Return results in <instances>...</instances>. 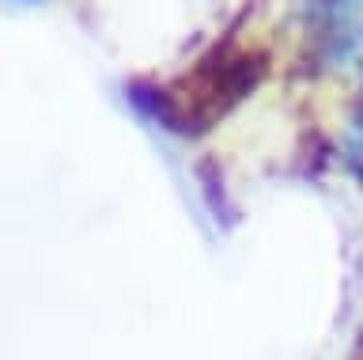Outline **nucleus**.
<instances>
[{"label":"nucleus","instance_id":"nucleus-1","mask_svg":"<svg viewBox=\"0 0 363 360\" xmlns=\"http://www.w3.org/2000/svg\"><path fill=\"white\" fill-rule=\"evenodd\" d=\"M269 50H238L235 35H223L174 87L189 133H204L212 121H220L231 107L242 103L269 76Z\"/></svg>","mask_w":363,"mask_h":360},{"label":"nucleus","instance_id":"nucleus-2","mask_svg":"<svg viewBox=\"0 0 363 360\" xmlns=\"http://www.w3.org/2000/svg\"><path fill=\"white\" fill-rule=\"evenodd\" d=\"M197 175H201L204 205L216 212V220H220V224H231V197H227V186H223V175H220V167H216V160H201Z\"/></svg>","mask_w":363,"mask_h":360}]
</instances>
